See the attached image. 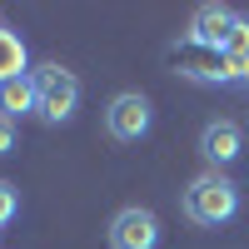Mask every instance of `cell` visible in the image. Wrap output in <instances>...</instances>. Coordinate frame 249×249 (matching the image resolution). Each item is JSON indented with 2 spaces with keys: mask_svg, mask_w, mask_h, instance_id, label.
<instances>
[{
  "mask_svg": "<svg viewBox=\"0 0 249 249\" xmlns=\"http://www.w3.org/2000/svg\"><path fill=\"white\" fill-rule=\"evenodd\" d=\"M239 85H249V55L239 60Z\"/></svg>",
  "mask_w": 249,
  "mask_h": 249,
  "instance_id": "obj_11",
  "label": "cell"
},
{
  "mask_svg": "<svg viewBox=\"0 0 249 249\" xmlns=\"http://www.w3.org/2000/svg\"><path fill=\"white\" fill-rule=\"evenodd\" d=\"M35 95H40V120L45 124H65L70 115H75V105H80V80L70 75V70H60V65H45L35 75Z\"/></svg>",
  "mask_w": 249,
  "mask_h": 249,
  "instance_id": "obj_2",
  "label": "cell"
},
{
  "mask_svg": "<svg viewBox=\"0 0 249 249\" xmlns=\"http://www.w3.org/2000/svg\"><path fill=\"white\" fill-rule=\"evenodd\" d=\"M20 75H25V40L0 25V85H5V80H20Z\"/></svg>",
  "mask_w": 249,
  "mask_h": 249,
  "instance_id": "obj_8",
  "label": "cell"
},
{
  "mask_svg": "<svg viewBox=\"0 0 249 249\" xmlns=\"http://www.w3.org/2000/svg\"><path fill=\"white\" fill-rule=\"evenodd\" d=\"M234 30H239V15L230 5H199L195 20H190V40L199 50H219V55H224V45H230Z\"/></svg>",
  "mask_w": 249,
  "mask_h": 249,
  "instance_id": "obj_5",
  "label": "cell"
},
{
  "mask_svg": "<svg viewBox=\"0 0 249 249\" xmlns=\"http://www.w3.org/2000/svg\"><path fill=\"white\" fill-rule=\"evenodd\" d=\"M40 110V95H35V75H20L0 85V120H20V115H35Z\"/></svg>",
  "mask_w": 249,
  "mask_h": 249,
  "instance_id": "obj_7",
  "label": "cell"
},
{
  "mask_svg": "<svg viewBox=\"0 0 249 249\" xmlns=\"http://www.w3.org/2000/svg\"><path fill=\"white\" fill-rule=\"evenodd\" d=\"M15 210H20L15 184H5V179H0V224H10V219H15Z\"/></svg>",
  "mask_w": 249,
  "mask_h": 249,
  "instance_id": "obj_9",
  "label": "cell"
},
{
  "mask_svg": "<svg viewBox=\"0 0 249 249\" xmlns=\"http://www.w3.org/2000/svg\"><path fill=\"white\" fill-rule=\"evenodd\" d=\"M150 120H155V110H150V100H144V95H115L110 110H105V130H110L120 144H135V140L150 135Z\"/></svg>",
  "mask_w": 249,
  "mask_h": 249,
  "instance_id": "obj_3",
  "label": "cell"
},
{
  "mask_svg": "<svg viewBox=\"0 0 249 249\" xmlns=\"http://www.w3.org/2000/svg\"><path fill=\"white\" fill-rule=\"evenodd\" d=\"M234 210H239V190H234V184L224 179L219 170L190 179V190H184V214H190L195 224H204V230H219L224 219H234Z\"/></svg>",
  "mask_w": 249,
  "mask_h": 249,
  "instance_id": "obj_1",
  "label": "cell"
},
{
  "mask_svg": "<svg viewBox=\"0 0 249 249\" xmlns=\"http://www.w3.org/2000/svg\"><path fill=\"white\" fill-rule=\"evenodd\" d=\"M10 150H15V124H10V120H0V160H5Z\"/></svg>",
  "mask_w": 249,
  "mask_h": 249,
  "instance_id": "obj_10",
  "label": "cell"
},
{
  "mask_svg": "<svg viewBox=\"0 0 249 249\" xmlns=\"http://www.w3.org/2000/svg\"><path fill=\"white\" fill-rule=\"evenodd\" d=\"M239 144H244V135H239L234 120H210L204 135H199V155L210 164H234L239 160Z\"/></svg>",
  "mask_w": 249,
  "mask_h": 249,
  "instance_id": "obj_6",
  "label": "cell"
},
{
  "mask_svg": "<svg viewBox=\"0 0 249 249\" xmlns=\"http://www.w3.org/2000/svg\"><path fill=\"white\" fill-rule=\"evenodd\" d=\"M160 244V219L150 210H120L110 219V249H155Z\"/></svg>",
  "mask_w": 249,
  "mask_h": 249,
  "instance_id": "obj_4",
  "label": "cell"
}]
</instances>
